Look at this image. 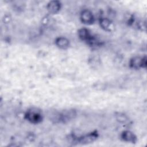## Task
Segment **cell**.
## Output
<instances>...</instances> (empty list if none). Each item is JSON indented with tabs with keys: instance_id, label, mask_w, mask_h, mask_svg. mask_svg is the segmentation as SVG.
<instances>
[{
	"instance_id": "cell-1",
	"label": "cell",
	"mask_w": 147,
	"mask_h": 147,
	"mask_svg": "<svg viewBox=\"0 0 147 147\" xmlns=\"http://www.w3.org/2000/svg\"><path fill=\"white\" fill-rule=\"evenodd\" d=\"M146 63V57H141L140 56H135L130 59L129 65L131 68L139 69L140 68H145Z\"/></svg>"
},
{
	"instance_id": "cell-9",
	"label": "cell",
	"mask_w": 147,
	"mask_h": 147,
	"mask_svg": "<svg viewBox=\"0 0 147 147\" xmlns=\"http://www.w3.org/2000/svg\"><path fill=\"white\" fill-rule=\"evenodd\" d=\"M99 24L100 27L106 31H111L114 26L111 21L106 18H101L99 20Z\"/></svg>"
},
{
	"instance_id": "cell-5",
	"label": "cell",
	"mask_w": 147,
	"mask_h": 147,
	"mask_svg": "<svg viewBox=\"0 0 147 147\" xmlns=\"http://www.w3.org/2000/svg\"><path fill=\"white\" fill-rule=\"evenodd\" d=\"M80 20L83 24L87 25L92 24L95 20L92 13L88 10H84L82 11Z\"/></svg>"
},
{
	"instance_id": "cell-6",
	"label": "cell",
	"mask_w": 147,
	"mask_h": 147,
	"mask_svg": "<svg viewBox=\"0 0 147 147\" xmlns=\"http://www.w3.org/2000/svg\"><path fill=\"white\" fill-rule=\"evenodd\" d=\"M47 8L50 13L56 14L60 10L61 3L58 1H51L48 3Z\"/></svg>"
},
{
	"instance_id": "cell-4",
	"label": "cell",
	"mask_w": 147,
	"mask_h": 147,
	"mask_svg": "<svg viewBox=\"0 0 147 147\" xmlns=\"http://www.w3.org/2000/svg\"><path fill=\"white\" fill-rule=\"evenodd\" d=\"M98 137V133L96 131H93L90 133H88L87 135L82 136L81 137H79L78 140V143L85 145L88 144L93 142Z\"/></svg>"
},
{
	"instance_id": "cell-11",
	"label": "cell",
	"mask_w": 147,
	"mask_h": 147,
	"mask_svg": "<svg viewBox=\"0 0 147 147\" xmlns=\"http://www.w3.org/2000/svg\"><path fill=\"white\" fill-rule=\"evenodd\" d=\"M115 116L117 121L121 123H126L129 119L127 117L122 113H116Z\"/></svg>"
},
{
	"instance_id": "cell-3",
	"label": "cell",
	"mask_w": 147,
	"mask_h": 147,
	"mask_svg": "<svg viewBox=\"0 0 147 147\" xmlns=\"http://www.w3.org/2000/svg\"><path fill=\"white\" fill-rule=\"evenodd\" d=\"M76 115V113L75 110H65L59 115L57 119H59V122L65 123L75 118Z\"/></svg>"
},
{
	"instance_id": "cell-2",
	"label": "cell",
	"mask_w": 147,
	"mask_h": 147,
	"mask_svg": "<svg viewBox=\"0 0 147 147\" xmlns=\"http://www.w3.org/2000/svg\"><path fill=\"white\" fill-rule=\"evenodd\" d=\"M25 118L28 121L33 123H38L42 121L41 114L36 110H29L25 114Z\"/></svg>"
},
{
	"instance_id": "cell-8",
	"label": "cell",
	"mask_w": 147,
	"mask_h": 147,
	"mask_svg": "<svg viewBox=\"0 0 147 147\" xmlns=\"http://www.w3.org/2000/svg\"><path fill=\"white\" fill-rule=\"evenodd\" d=\"M55 44L59 48L65 49L69 46V41L64 37H59L56 39Z\"/></svg>"
},
{
	"instance_id": "cell-7",
	"label": "cell",
	"mask_w": 147,
	"mask_h": 147,
	"mask_svg": "<svg viewBox=\"0 0 147 147\" xmlns=\"http://www.w3.org/2000/svg\"><path fill=\"white\" fill-rule=\"evenodd\" d=\"M121 138L123 141L128 142L135 143L137 141L136 136L131 131L129 130L123 131L121 134Z\"/></svg>"
},
{
	"instance_id": "cell-10",
	"label": "cell",
	"mask_w": 147,
	"mask_h": 147,
	"mask_svg": "<svg viewBox=\"0 0 147 147\" xmlns=\"http://www.w3.org/2000/svg\"><path fill=\"white\" fill-rule=\"evenodd\" d=\"M78 36L80 39L87 41L92 37L89 30L86 28H82L78 30Z\"/></svg>"
}]
</instances>
